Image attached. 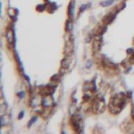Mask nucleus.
Returning <instances> with one entry per match:
<instances>
[{"label":"nucleus","mask_w":134,"mask_h":134,"mask_svg":"<svg viewBox=\"0 0 134 134\" xmlns=\"http://www.w3.org/2000/svg\"><path fill=\"white\" fill-rule=\"evenodd\" d=\"M92 109L95 111V112H103V110L105 109V103L103 102V100H99V99H97V100H95L94 102V104H93V106H92Z\"/></svg>","instance_id":"f257e3e1"},{"label":"nucleus","mask_w":134,"mask_h":134,"mask_svg":"<svg viewBox=\"0 0 134 134\" xmlns=\"http://www.w3.org/2000/svg\"><path fill=\"white\" fill-rule=\"evenodd\" d=\"M51 105H52V98H51L50 94L45 95L42 99V107L43 108H50Z\"/></svg>","instance_id":"f03ea898"},{"label":"nucleus","mask_w":134,"mask_h":134,"mask_svg":"<svg viewBox=\"0 0 134 134\" xmlns=\"http://www.w3.org/2000/svg\"><path fill=\"white\" fill-rule=\"evenodd\" d=\"M42 97H41V95L40 94H36L32 98H31V102H30V105L32 106V107H37V106H40V105H42Z\"/></svg>","instance_id":"7ed1b4c3"},{"label":"nucleus","mask_w":134,"mask_h":134,"mask_svg":"<svg viewBox=\"0 0 134 134\" xmlns=\"http://www.w3.org/2000/svg\"><path fill=\"white\" fill-rule=\"evenodd\" d=\"M5 36H6L7 42H8L9 44H13V43H14V40H15V36H14V31H13L12 28H7Z\"/></svg>","instance_id":"20e7f679"},{"label":"nucleus","mask_w":134,"mask_h":134,"mask_svg":"<svg viewBox=\"0 0 134 134\" xmlns=\"http://www.w3.org/2000/svg\"><path fill=\"white\" fill-rule=\"evenodd\" d=\"M92 46H93V49H94V51H97L98 49H99V47H100V42L98 41V40H94L93 42H92Z\"/></svg>","instance_id":"39448f33"},{"label":"nucleus","mask_w":134,"mask_h":134,"mask_svg":"<svg viewBox=\"0 0 134 134\" xmlns=\"http://www.w3.org/2000/svg\"><path fill=\"white\" fill-rule=\"evenodd\" d=\"M115 1H116V0H105V1H102V2H100V5L104 6V7H106V6H109V5L113 4Z\"/></svg>","instance_id":"423d86ee"},{"label":"nucleus","mask_w":134,"mask_h":134,"mask_svg":"<svg viewBox=\"0 0 134 134\" xmlns=\"http://www.w3.org/2000/svg\"><path fill=\"white\" fill-rule=\"evenodd\" d=\"M68 16H69V18H72V16H73V4L72 3H70L69 7H68Z\"/></svg>","instance_id":"0eeeda50"},{"label":"nucleus","mask_w":134,"mask_h":134,"mask_svg":"<svg viewBox=\"0 0 134 134\" xmlns=\"http://www.w3.org/2000/svg\"><path fill=\"white\" fill-rule=\"evenodd\" d=\"M6 118H7V116L2 115V117H1V126L2 127L6 126V124H8V119H6Z\"/></svg>","instance_id":"6e6552de"},{"label":"nucleus","mask_w":134,"mask_h":134,"mask_svg":"<svg viewBox=\"0 0 134 134\" xmlns=\"http://www.w3.org/2000/svg\"><path fill=\"white\" fill-rule=\"evenodd\" d=\"M69 112H70L71 115H74V113L76 112V107H75L74 105H71V106H70V110H69Z\"/></svg>","instance_id":"1a4fd4ad"},{"label":"nucleus","mask_w":134,"mask_h":134,"mask_svg":"<svg viewBox=\"0 0 134 134\" xmlns=\"http://www.w3.org/2000/svg\"><path fill=\"white\" fill-rule=\"evenodd\" d=\"M71 28H72V23H71V21L66 22V30L69 31V30H71Z\"/></svg>","instance_id":"9d476101"},{"label":"nucleus","mask_w":134,"mask_h":134,"mask_svg":"<svg viewBox=\"0 0 134 134\" xmlns=\"http://www.w3.org/2000/svg\"><path fill=\"white\" fill-rule=\"evenodd\" d=\"M37 118H38V116H34V117L28 121V127H31V125L35 124V122L37 121Z\"/></svg>","instance_id":"9b49d317"},{"label":"nucleus","mask_w":134,"mask_h":134,"mask_svg":"<svg viewBox=\"0 0 134 134\" xmlns=\"http://www.w3.org/2000/svg\"><path fill=\"white\" fill-rule=\"evenodd\" d=\"M87 6H88V4H85V5H82V6H81V9H80V13H82L83 10H85Z\"/></svg>","instance_id":"f8f14e48"},{"label":"nucleus","mask_w":134,"mask_h":134,"mask_svg":"<svg viewBox=\"0 0 134 134\" xmlns=\"http://www.w3.org/2000/svg\"><path fill=\"white\" fill-rule=\"evenodd\" d=\"M18 95H19V97H23V96L25 95V92H24V91H20V92L18 93Z\"/></svg>","instance_id":"ddd939ff"},{"label":"nucleus","mask_w":134,"mask_h":134,"mask_svg":"<svg viewBox=\"0 0 134 134\" xmlns=\"http://www.w3.org/2000/svg\"><path fill=\"white\" fill-rule=\"evenodd\" d=\"M23 115H24V111H21V112L19 113V117H18V118H19V119H21V118L23 117Z\"/></svg>","instance_id":"4468645a"},{"label":"nucleus","mask_w":134,"mask_h":134,"mask_svg":"<svg viewBox=\"0 0 134 134\" xmlns=\"http://www.w3.org/2000/svg\"><path fill=\"white\" fill-rule=\"evenodd\" d=\"M132 116H133V118H134V105H133V107H132Z\"/></svg>","instance_id":"2eb2a0df"}]
</instances>
